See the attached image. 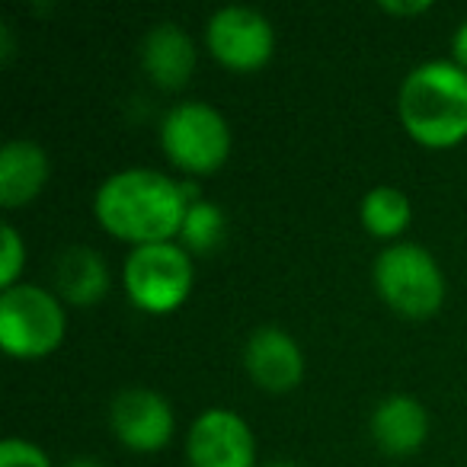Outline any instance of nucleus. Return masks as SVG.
I'll return each mask as SVG.
<instances>
[{"label":"nucleus","instance_id":"nucleus-7","mask_svg":"<svg viewBox=\"0 0 467 467\" xmlns=\"http://www.w3.org/2000/svg\"><path fill=\"white\" fill-rule=\"evenodd\" d=\"M208 52L231 71H256L273 58V23L254 7H221L205 26Z\"/></svg>","mask_w":467,"mask_h":467},{"label":"nucleus","instance_id":"nucleus-4","mask_svg":"<svg viewBox=\"0 0 467 467\" xmlns=\"http://www.w3.org/2000/svg\"><path fill=\"white\" fill-rule=\"evenodd\" d=\"M65 307L48 288L16 282L0 292V343L16 358H42L65 339Z\"/></svg>","mask_w":467,"mask_h":467},{"label":"nucleus","instance_id":"nucleus-19","mask_svg":"<svg viewBox=\"0 0 467 467\" xmlns=\"http://www.w3.org/2000/svg\"><path fill=\"white\" fill-rule=\"evenodd\" d=\"M429 7H432L429 0H413V4H407V0H381V10H384V14H397V16L426 14Z\"/></svg>","mask_w":467,"mask_h":467},{"label":"nucleus","instance_id":"nucleus-11","mask_svg":"<svg viewBox=\"0 0 467 467\" xmlns=\"http://www.w3.org/2000/svg\"><path fill=\"white\" fill-rule=\"evenodd\" d=\"M141 67L157 87L180 90L195 71V46L176 23H157L141 42Z\"/></svg>","mask_w":467,"mask_h":467},{"label":"nucleus","instance_id":"nucleus-9","mask_svg":"<svg viewBox=\"0 0 467 467\" xmlns=\"http://www.w3.org/2000/svg\"><path fill=\"white\" fill-rule=\"evenodd\" d=\"M109 426L131 451H157L173 439V410L157 390L125 388L109 403Z\"/></svg>","mask_w":467,"mask_h":467},{"label":"nucleus","instance_id":"nucleus-21","mask_svg":"<svg viewBox=\"0 0 467 467\" xmlns=\"http://www.w3.org/2000/svg\"><path fill=\"white\" fill-rule=\"evenodd\" d=\"M67 467H99V461L97 458H74V461H67Z\"/></svg>","mask_w":467,"mask_h":467},{"label":"nucleus","instance_id":"nucleus-5","mask_svg":"<svg viewBox=\"0 0 467 467\" xmlns=\"http://www.w3.org/2000/svg\"><path fill=\"white\" fill-rule=\"evenodd\" d=\"M161 144L186 173H214L231 157V125L214 106L189 99L163 116Z\"/></svg>","mask_w":467,"mask_h":467},{"label":"nucleus","instance_id":"nucleus-1","mask_svg":"<svg viewBox=\"0 0 467 467\" xmlns=\"http://www.w3.org/2000/svg\"><path fill=\"white\" fill-rule=\"evenodd\" d=\"M186 208L189 202L180 182L148 167H129L106 176L93 195V212L99 224L112 237L135 247L173 241L182 231Z\"/></svg>","mask_w":467,"mask_h":467},{"label":"nucleus","instance_id":"nucleus-18","mask_svg":"<svg viewBox=\"0 0 467 467\" xmlns=\"http://www.w3.org/2000/svg\"><path fill=\"white\" fill-rule=\"evenodd\" d=\"M0 467H52V461H48V454L39 445L10 435L0 445Z\"/></svg>","mask_w":467,"mask_h":467},{"label":"nucleus","instance_id":"nucleus-10","mask_svg":"<svg viewBox=\"0 0 467 467\" xmlns=\"http://www.w3.org/2000/svg\"><path fill=\"white\" fill-rule=\"evenodd\" d=\"M244 368L256 388L269 394H285L305 378L301 346L282 327H256L244 346Z\"/></svg>","mask_w":467,"mask_h":467},{"label":"nucleus","instance_id":"nucleus-16","mask_svg":"<svg viewBox=\"0 0 467 467\" xmlns=\"http://www.w3.org/2000/svg\"><path fill=\"white\" fill-rule=\"evenodd\" d=\"M221 234H224V214H221V208L214 205V202L199 199L186 208L180 237L186 241L189 250L208 254V250H214V244L221 241Z\"/></svg>","mask_w":467,"mask_h":467},{"label":"nucleus","instance_id":"nucleus-12","mask_svg":"<svg viewBox=\"0 0 467 467\" xmlns=\"http://www.w3.org/2000/svg\"><path fill=\"white\" fill-rule=\"evenodd\" d=\"M52 163L48 154L36 141L16 138L0 148V205L4 208H23L42 192L48 182Z\"/></svg>","mask_w":467,"mask_h":467},{"label":"nucleus","instance_id":"nucleus-13","mask_svg":"<svg viewBox=\"0 0 467 467\" xmlns=\"http://www.w3.org/2000/svg\"><path fill=\"white\" fill-rule=\"evenodd\" d=\"M429 435V413L416 397L394 394L384 397L371 413V439L384 454H410L426 441Z\"/></svg>","mask_w":467,"mask_h":467},{"label":"nucleus","instance_id":"nucleus-20","mask_svg":"<svg viewBox=\"0 0 467 467\" xmlns=\"http://www.w3.org/2000/svg\"><path fill=\"white\" fill-rule=\"evenodd\" d=\"M451 52H454V61H458V65L467 71V20L461 23L458 29H454V36H451Z\"/></svg>","mask_w":467,"mask_h":467},{"label":"nucleus","instance_id":"nucleus-6","mask_svg":"<svg viewBox=\"0 0 467 467\" xmlns=\"http://www.w3.org/2000/svg\"><path fill=\"white\" fill-rule=\"evenodd\" d=\"M122 282L135 307L148 314H170L189 298L192 260L173 241L135 247L122 266Z\"/></svg>","mask_w":467,"mask_h":467},{"label":"nucleus","instance_id":"nucleus-14","mask_svg":"<svg viewBox=\"0 0 467 467\" xmlns=\"http://www.w3.org/2000/svg\"><path fill=\"white\" fill-rule=\"evenodd\" d=\"M55 285L74 307H93L109 292V269L90 247H67L55 263Z\"/></svg>","mask_w":467,"mask_h":467},{"label":"nucleus","instance_id":"nucleus-2","mask_svg":"<svg viewBox=\"0 0 467 467\" xmlns=\"http://www.w3.org/2000/svg\"><path fill=\"white\" fill-rule=\"evenodd\" d=\"M403 129L426 148H454L467 138V71L458 61H426L397 93Z\"/></svg>","mask_w":467,"mask_h":467},{"label":"nucleus","instance_id":"nucleus-17","mask_svg":"<svg viewBox=\"0 0 467 467\" xmlns=\"http://www.w3.org/2000/svg\"><path fill=\"white\" fill-rule=\"evenodd\" d=\"M0 237H4V256H0V285L14 288L16 279H20L23 266H26V247H23L20 234H16L14 224H0Z\"/></svg>","mask_w":467,"mask_h":467},{"label":"nucleus","instance_id":"nucleus-8","mask_svg":"<svg viewBox=\"0 0 467 467\" xmlns=\"http://www.w3.org/2000/svg\"><path fill=\"white\" fill-rule=\"evenodd\" d=\"M186 458L189 467H256L254 429L234 410H205L189 426Z\"/></svg>","mask_w":467,"mask_h":467},{"label":"nucleus","instance_id":"nucleus-15","mask_svg":"<svg viewBox=\"0 0 467 467\" xmlns=\"http://www.w3.org/2000/svg\"><path fill=\"white\" fill-rule=\"evenodd\" d=\"M410 218H413V208L410 199L394 186H375L362 199V224L368 234L390 241V237H400L407 231Z\"/></svg>","mask_w":467,"mask_h":467},{"label":"nucleus","instance_id":"nucleus-3","mask_svg":"<svg viewBox=\"0 0 467 467\" xmlns=\"http://www.w3.org/2000/svg\"><path fill=\"white\" fill-rule=\"evenodd\" d=\"M375 288L390 311L422 320L439 314L445 301V275L435 256L420 244H394L375 260Z\"/></svg>","mask_w":467,"mask_h":467}]
</instances>
